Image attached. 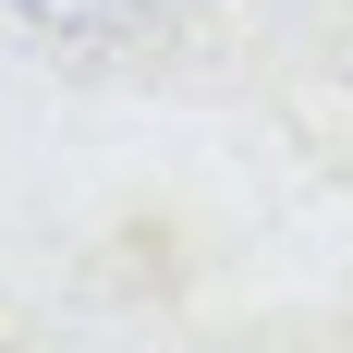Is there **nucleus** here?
Listing matches in <instances>:
<instances>
[{
    "instance_id": "f257e3e1",
    "label": "nucleus",
    "mask_w": 353,
    "mask_h": 353,
    "mask_svg": "<svg viewBox=\"0 0 353 353\" xmlns=\"http://www.w3.org/2000/svg\"><path fill=\"white\" fill-rule=\"evenodd\" d=\"M37 37H146V25H171L183 0H12Z\"/></svg>"
}]
</instances>
